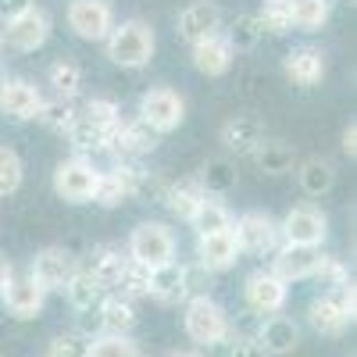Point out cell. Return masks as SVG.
Instances as JSON below:
<instances>
[{
    "instance_id": "obj_1",
    "label": "cell",
    "mask_w": 357,
    "mask_h": 357,
    "mask_svg": "<svg viewBox=\"0 0 357 357\" xmlns=\"http://www.w3.org/2000/svg\"><path fill=\"white\" fill-rule=\"evenodd\" d=\"M104 43H107V57L118 68H143V65H151V57L158 50L154 29L146 25L143 18H129L122 25H114Z\"/></svg>"
},
{
    "instance_id": "obj_2",
    "label": "cell",
    "mask_w": 357,
    "mask_h": 357,
    "mask_svg": "<svg viewBox=\"0 0 357 357\" xmlns=\"http://www.w3.org/2000/svg\"><path fill=\"white\" fill-rule=\"evenodd\" d=\"M183 325H186V336L200 347H218L229 340L232 325H229V314L218 301L211 296H190L186 301V314H183Z\"/></svg>"
},
{
    "instance_id": "obj_3",
    "label": "cell",
    "mask_w": 357,
    "mask_h": 357,
    "mask_svg": "<svg viewBox=\"0 0 357 357\" xmlns=\"http://www.w3.org/2000/svg\"><path fill=\"white\" fill-rule=\"evenodd\" d=\"M129 261L143 264L146 272L175 261V236L161 222H139L129 236Z\"/></svg>"
},
{
    "instance_id": "obj_4",
    "label": "cell",
    "mask_w": 357,
    "mask_h": 357,
    "mask_svg": "<svg viewBox=\"0 0 357 357\" xmlns=\"http://www.w3.org/2000/svg\"><path fill=\"white\" fill-rule=\"evenodd\" d=\"M139 122L151 126L158 136L175 132L186 122V100L175 93L172 86H154L139 97Z\"/></svg>"
},
{
    "instance_id": "obj_5",
    "label": "cell",
    "mask_w": 357,
    "mask_h": 357,
    "mask_svg": "<svg viewBox=\"0 0 357 357\" xmlns=\"http://www.w3.org/2000/svg\"><path fill=\"white\" fill-rule=\"evenodd\" d=\"M232 236L240 254H275L282 247V232L279 222L264 211H247L232 222Z\"/></svg>"
},
{
    "instance_id": "obj_6",
    "label": "cell",
    "mask_w": 357,
    "mask_h": 357,
    "mask_svg": "<svg viewBox=\"0 0 357 357\" xmlns=\"http://www.w3.org/2000/svg\"><path fill=\"white\" fill-rule=\"evenodd\" d=\"M97 178H100V168H93V161L68 158L54 168V193L65 204H89L97 193Z\"/></svg>"
},
{
    "instance_id": "obj_7",
    "label": "cell",
    "mask_w": 357,
    "mask_h": 357,
    "mask_svg": "<svg viewBox=\"0 0 357 357\" xmlns=\"http://www.w3.org/2000/svg\"><path fill=\"white\" fill-rule=\"evenodd\" d=\"M158 139H161V136L136 118V122H118V129L111 132V139H107L104 151H107L118 165H132V161H139V158H146V154H154V151H158Z\"/></svg>"
},
{
    "instance_id": "obj_8",
    "label": "cell",
    "mask_w": 357,
    "mask_h": 357,
    "mask_svg": "<svg viewBox=\"0 0 357 357\" xmlns=\"http://www.w3.org/2000/svg\"><path fill=\"white\" fill-rule=\"evenodd\" d=\"M279 232H282L286 243L321 247L325 236H329V218H325L314 204H301V207H289V215L279 222Z\"/></svg>"
},
{
    "instance_id": "obj_9",
    "label": "cell",
    "mask_w": 357,
    "mask_h": 357,
    "mask_svg": "<svg viewBox=\"0 0 357 357\" xmlns=\"http://www.w3.org/2000/svg\"><path fill=\"white\" fill-rule=\"evenodd\" d=\"M47 40H50V15H47L43 8H36V4L29 8V11H22V15H15V18L4 22V43H8L11 50L33 54V50H40Z\"/></svg>"
},
{
    "instance_id": "obj_10",
    "label": "cell",
    "mask_w": 357,
    "mask_h": 357,
    "mask_svg": "<svg viewBox=\"0 0 357 357\" xmlns=\"http://www.w3.org/2000/svg\"><path fill=\"white\" fill-rule=\"evenodd\" d=\"M79 272V257L65 247H47L33 257L29 264V275L40 282L43 293H54V289H65L72 282V275Z\"/></svg>"
},
{
    "instance_id": "obj_11",
    "label": "cell",
    "mask_w": 357,
    "mask_h": 357,
    "mask_svg": "<svg viewBox=\"0 0 357 357\" xmlns=\"http://www.w3.org/2000/svg\"><path fill=\"white\" fill-rule=\"evenodd\" d=\"M68 25L79 40L100 43L114 29V11L107 0H72L68 4Z\"/></svg>"
},
{
    "instance_id": "obj_12",
    "label": "cell",
    "mask_w": 357,
    "mask_h": 357,
    "mask_svg": "<svg viewBox=\"0 0 357 357\" xmlns=\"http://www.w3.org/2000/svg\"><path fill=\"white\" fill-rule=\"evenodd\" d=\"M0 296H4V307L11 318L18 321H33L43 314V304H47V293L40 289V282L29 275V272H15L4 289H0Z\"/></svg>"
},
{
    "instance_id": "obj_13",
    "label": "cell",
    "mask_w": 357,
    "mask_h": 357,
    "mask_svg": "<svg viewBox=\"0 0 357 357\" xmlns=\"http://www.w3.org/2000/svg\"><path fill=\"white\" fill-rule=\"evenodd\" d=\"M43 97L29 79H0V111L11 122H33L40 118Z\"/></svg>"
},
{
    "instance_id": "obj_14",
    "label": "cell",
    "mask_w": 357,
    "mask_h": 357,
    "mask_svg": "<svg viewBox=\"0 0 357 357\" xmlns=\"http://www.w3.org/2000/svg\"><path fill=\"white\" fill-rule=\"evenodd\" d=\"M247 304L254 314H279L286 307V296H289V286L282 279H275L268 268H257L254 275H247Z\"/></svg>"
},
{
    "instance_id": "obj_15",
    "label": "cell",
    "mask_w": 357,
    "mask_h": 357,
    "mask_svg": "<svg viewBox=\"0 0 357 357\" xmlns=\"http://www.w3.org/2000/svg\"><path fill=\"white\" fill-rule=\"evenodd\" d=\"M222 146L236 158H254V151L264 143V122L257 114H232L218 132Z\"/></svg>"
},
{
    "instance_id": "obj_16",
    "label": "cell",
    "mask_w": 357,
    "mask_h": 357,
    "mask_svg": "<svg viewBox=\"0 0 357 357\" xmlns=\"http://www.w3.org/2000/svg\"><path fill=\"white\" fill-rule=\"evenodd\" d=\"M222 33V8L211 4V0H197L190 4L183 15H178V36H183L190 47L204 43Z\"/></svg>"
},
{
    "instance_id": "obj_17",
    "label": "cell",
    "mask_w": 357,
    "mask_h": 357,
    "mask_svg": "<svg viewBox=\"0 0 357 357\" xmlns=\"http://www.w3.org/2000/svg\"><path fill=\"white\" fill-rule=\"evenodd\" d=\"M321 257V247H296V243H282L275 254H272V272L275 279H282L286 286L296 282V279H311L314 264Z\"/></svg>"
},
{
    "instance_id": "obj_18",
    "label": "cell",
    "mask_w": 357,
    "mask_h": 357,
    "mask_svg": "<svg viewBox=\"0 0 357 357\" xmlns=\"http://www.w3.org/2000/svg\"><path fill=\"white\" fill-rule=\"evenodd\" d=\"M240 261V247H236L232 229L225 232H211V236H197V264L207 268V272H225Z\"/></svg>"
},
{
    "instance_id": "obj_19",
    "label": "cell",
    "mask_w": 357,
    "mask_h": 357,
    "mask_svg": "<svg viewBox=\"0 0 357 357\" xmlns=\"http://www.w3.org/2000/svg\"><path fill=\"white\" fill-rule=\"evenodd\" d=\"M282 72L293 86L301 89H311L325 79V54L318 47H293L286 57H282Z\"/></svg>"
},
{
    "instance_id": "obj_20",
    "label": "cell",
    "mask_w": 357,
    "mask_h": 357,
    "mask_svg": "<svg viewBox=\"0 0 357 357\" xmlns=\"http://www.w3.org/2000/svg\"><path fill=\"white\" fill-rule=\"evenodd\" d=\"M307 321H311V329L321 333V336H340V333H347V325H354V318L347 314L336 289L314 296L311 307H307Z\"/></svg>"
},
{
    "instance_id": "obj_21",
    "label": "cell",
    "mask_w": 357,
    "mask_h": 357,
    "mask_svg": "<svg viewBox=\"0 0 357 357\" xmlns=\"http://www.w3.org/2000/svg\"><path fill=\"white\" fill-rule=\"evenodd\" d=\"M268 357H282L289 350H296V343H301V329H296V321L286 318V314H272L268 321L257 325V336H254Z\"/></svg>"
},
{
    "instance_id": "obj_22",
    "label": "cell",
    "mask_w": 357,
    "mask_h": 357,
    "mask_svg": "<svg viewBox=\"0 0 357 357\" xmlns=\"http://www.w3.org/2000/svg\"><path fill=\"white\" fill-rule=\"evenodd\" d=\"M136 325V307L132 301H126V296L118 293H107L100 307H97V329L100 336H129Z\"/></svg>"
},
{
    "instance_id": "obj_23",
    "label": "cell",
    "mask_w": 357,
    "mask_h": 357,
    "mask_svg": "<svg viewBox=\"0 0 357 357\" xmlns=\"http://www.w3.org/2000/svg\"><path fill=\"white\" fill-rule=\"evenodd\" d=\"M126 254L122 250H118V247H111V243H100V247H93V250H89V257H86V268H82V272H89V275H93L107 293L118 286V275H122V268H126Z\"/></svg>"
},
{
    "instance_id": "obj_24",
    "label": "cell",
    "mask_w": 357,
    "mask_h": 357,
    "mask_svg": "<svg viewBox=\"0 0 357 357\" xmlns=\"http://www.w3.org/2000/svg\"><path fill=\"white\" fill-rule=\"evenodd\" d=\"M236 183H240V172H236V161H229V158L204 161V168L197 175V186L204 197H225L236 190Z\"/></svg>"
},
{
    "instance_id": "obj_25",
    "label": "cell",
    "mask_w": 357,
    "mask_h": 357,
    "mask_svg": "<svg viewBox=\"0 0 357 357\" xmlns=\"http://www.w3.org/2000/svg\"><path fill=\"white\" fill-rule=\"evenodd\" d=\"M146 296H154L161 304H178L186 301V286H183V264H161L151 268V279H146Z\"/></svg>"
},
{
    "instance_id": "obj_26",
    "label": "cell",
    "mask_w": 357,
    "mask_h": 357,
    "mask_svg": "<svg viewBox=\"0 0 357 357\" xmlns=\"http://www.w3.org/2000/svg\"><path fill=\"white\" fill-rule=\"evenodd\" d=\"M126 200H132V190H129V165H114L107 172H100L97 178V193H93V204L100 207H122Z\"/></svg>"
},
{
    "instance_id": "obj_27",
    "label": "cell",
    "mask_w": 357,
    "mask_h": 357,
    "mask_svg": "<svg viewBox=\"0 0 357 357\" xmlns=\"http://www.w3.org/2000/svg\"><path fill=\"white\" fill-rule=\"evenodd\" d=\"M232 57H236V54L229 50V43L222 40V33L193 47V65H197V72L211 75V79H218V75H225V72L232 68Z\"/></svg>"
},
{
    "instance_id": "obj_28",
    "label": "cell",
    "mask_w": 357,
    "mask_h": 357,
    "mask_svg": "<svg viewBox=\"0 0 357 357\" xmlns=\"http://www.w3.org/2000/svg\"><path fill=\"white\" fill-rule=\"evenodd\" d=\"M65 296H68V304L75 307V311H97L100 307V301H104V296H107V289L93 279V275H89V272H82V268H79V272L72 275V282L65 286Z\"/></svg>"
},
{
    "instance_id": "obj_29",
    "label": "cell",
    "mask_w": 357,
    "mask_h": 357,
    "mask_svg": "<svg viewBox=\"0 0 357 357\" xmlns=\"http://www.w3.org/2000/svg\"><path fill=\"white\" fill-rule=\"evenodd\" d=\"M204 204V193L197 186V178L190 183H168V193H165V207L178 218V222H193L197 207Z\"/></svg>"
},
{
    "instance_id": "obj_30",
    "label": "cell",
    "mask_w": 357,
    "mask_h": 357,
    "mask_svg": "<svg viewBox=\"0 0 357 357\" xmlns=\"http://www.w3.org/2000/svg\"><path fill=\"white\" fill-rule=\"evenodd\" d=\"M286 11L293 29H304V33H314L329 22L333 15V0H286Z\"/></svg>"
},
{
    "instance_id": "obj_31",
    "label": "cell",
    "mask_w": 357,
    "mask_h": 357,
    "mask_svg": "<svg viewBox=\"0 0 357 357\" xmlns=\"http://www.w3.org/2000/svg\"><path fill=\"white\" fill-rule=\"evenodd\" d=\"M47 82L54 86V97L75 100L79 89H82V68H79V61H72V57H57V61L47 68Z\"/></svg>"
},
{
    "instance_id": "obj_32",
    "label": "cell",
    "mask_w": 357,
    "mask_h": 357,
    "mask_svg": "<svg viewBox=\"0 0 357 357\" xmlns=\"http://www.w3.org/2000/svg\"><path fill=\"white\" fill-rule=\"evenodd\" d=\"M261 36H264V29H261L257 15H236V18L229 22V29L222 33V40L229 43L232 54H247V50H254V47L261 43Z\"/></svg>"
},
{
    "instance_id": "obj_33",
    "label": "cell",
    "mask_w": 357,
    "mask_h": 357,
    "mask_svg": "<svg viewBox=\"0 0 357 357\" xmlns=\"http://www.w3.org/2000/svg\"><path fill=\"white\" fill-rule=\"evenodd\" d=\"M296 175H301V190L307 197H325L336 186V168H333V161H325V158H307Z\"/></svg>"
},
{
    "instance_id": "obj_34",
    "label": "cell",
    "mask_w": 357,
    "mask_h": 357,
    "mask_svg": "<svg viewBox=\"0 0 357 357\" xmlns=\"http://www.w3.org/2000/svg\"><path fill=\"white\" fill-rule=\"evenodd\" d=\"M254 161H257V172L264 175H286L293 172V146L279 143V139H264L257 151H254Z\"/></svg>"
},
{
    "instance_id": "obj_35",
    "label": "cell",
    "mask_w": 357,
    "mask_h": 357,
    "mask_svg": "<svg viewBox=\"0 0 357 357\" xmlns=\"http://www.w3.org/2000/svg\"><path fill=\"white\" fill-rule=\"evenodd\" d=\"M79 118H82L86 126H93V129H100V132L111 136V132L118 129V122H122V111H118V104L107 100V97H93V100L82 104Z\"/></svg>"
},
{
    "instance_id": "obj_36",
    "label": "cell",
    "mask_w": 357,
    "mask_h": 357,
    "mask_svg": "<svg viewBox=\"0 0 357 357\" xmlns=\"http://www.w3.org/2000/svg\"><path fill=\"white\" fill-rule=\"evenodd\" d=\"M190 225L197 229V236H211V232H225V229H232V215H229V207H225V204L204 197V204L197 207V215H193Z\"/></svg>"
},
{
    "instance_id": "obj_37",
    "label": "cell",
    "mask_w": 357,
    "mask_h": 357,
    "mask_svg": "<svg viewBox=\"0 0 357 357\" xmlns=\"http://www.w3.org/2000/svg\"><path fill=\"white\" fill-rule=\"evenodd\" d=\"M75 118H79L75 100L54 97V100H43V107H40V122H43L50 132H61V136H68V129L75 126Z\"/></svg>"
},
{
    "instance_id": "obj_38",
    "label": "cell",
    "mask_w": 357,
    "mask_h": 357,
    "mask_svg": "<svg viewBox=\"0 0 357 357\" xmlns=\"http://www.w3.org/2000/svg\"><path fill=\"white\" fill-rule=\"evenodd\" d=\"M86 357H143V350L129 336H97V340H89Z\"/></svg>"
},
{
    "instance_id": "obj_39",
    "label": "cell",
    "mask_w": 357,
    "mask_h": 357,
    "mask_svg": "<svg viewBox=\"0 0 357 357\" xmlns=\"http://www.w3.org/2000/svg\"><path fill=\"white\" fill-rule=\"evenodd\" d=\"M311 279H314L318 286H325V293H333V289H340V286L350 282V272H347V264H343L340 257L321 254L318 264H314V272H311Z\"/></svg>"
},
{
    "instance_id": "obj_40",
    "label": "cell",
    "mask_w": 357,
    "mask_h": 357,
    "mask_svg": "<svg viewBox=\"0 0 357 357\" xmlns=\"http://www.w3.org/2000/svg\"><path fill=\"white\" fill-rule=\"evenodd\" d=\"M68 139H72V146L79 151V158L82 154H93V151H104L107 146V132H100V129H93V126H86L82 118H75V126L68 129Z\"/></svg>"
},
{
    "instance_id": "obj_41",
    "label": "cell",
    "mask_w": 357,
    "mask_h": 357,
    "mask_svg": "<svg viewBox=\"0 0 357 357\" xmlns=\"http://www.w3.org/2000/svg\"><path fill=\"white\" fill-rule=\"evenodd\" d=\"M22 158L11 151V146H0V197H11L22 186Z\"/></svg>"
},
{
    "instance_id": "obj_42",
    "label": "cell",
    "mask_w": 357,
    "mask_h": 357,
    "mask_svg": "<svg viewBox=\"0 0 357 357\" xmlns=\"http://www.w3.org/2000/svg\"><path fill=\"white\" fill-rule=\"evenodd\" d=\"M146 279H151V272H146L143 264L136 261H126L122 275H118V296H126V301H132V296H146Z\"/></svg>"
},
{
    "instance_id": "obj_43",
    "label": "cell",
    "mask_w": 357,
    "mask_h": 357,
    "mask_svg": "<svg viewBox=\"0 0 357 357\" xmlns=\"http://www.w3.org/2000/svg\"><path fill=\"white\" fill-rule=\"evenodd\" d=\"M86 350H89V336H82V333H61V336L50 340L47 357H86Z\"/></svg>"
},
{
    "instance_id": "obj_44",
    "label": "cell",
    "mask_w": 357,
    "mask_h": 357,
    "mask_svg": "<svg viewBox=\"0 0 357 357\" xmlns=\"http://www.w3.org/2000/svg\"><path fill=\"white\" fill-rule=\"evenodd\" d=\"M264 33H275V36H286L293 22H289V11H286V0H275V4H264V11L257 15Z\"/></svg>"
},
{
    "instance_id": "obj_45",
    "label": "cell",
    "mask_w": 357,
    "mask_h": 357,
    "mask_svg": "<svg viewBox=\"0 0 357 357\" xmlns=\"http://www.w3.org/2000/svg\"><path fill=\"white\" fill-rule=\"evenodd\" d=\"M183 286H186V296H207V289H211V272L200 264H183Z\"/></svg>"
},
{
    "instance_id": "obj_46",
    "label": "cell",
    "mask_w": 357,
    "mask_h": 357,
    "mask_svg": "<svg viewBox=\"0 0 357 357\" xmlns=\"http://www.w3.org/2000/svg\"><path fill=\"white\" fill-rule=\"evenodd\" d=\"M229 357H268V354H264V347H261L254 336H243V340H236V343H232Z\"/></svg>"
},
{
    "instance_id": "obj_47",
    "label": "cell",
    "mask_w": 357,
    "mask_h": 357,
    "mask_svg": "<svg viewBox=\"0 0 357 357\" xmlns=\"http://www.w3.org/2000/svg\"><path fill=\"white\" fill-rule=\"evenodd\" d=\"M33 8V0H0V18H15V15H22V11H29Z\"/></svg>"
},
{
    "instance_id": "obj_48",
    "label": "cell",
    "mask_w": 357,
    "mask_h": 357,
    "mask_svg": "<svg viewBox=\"0 0 357 357\" xmlns=\"http://www.w3.org/2000/svg\"><path fill=\"white\" fill-rule=\"evenodd\" d=\"M343 154L347 158H357V126L354 122L343 129Z\"/></svg>"
},
{
    "instance_id": "obj_49",
    "label": "cell",
    "mask_w": 357,
    "mask_h": 357,
    "mask_svg": "<svg viewBox=\"0 0 357 357\" xmlns=\"http://www.w3.org/2000/svg\"><path fill=\"white\" fill-rule=\"evenodd\" d=\"M11 275H15V264H11L4 254H0V289H4V282H8Z\"/></svg>"
},
{
    "instance_id": "obj_50",
    "label": "cell",
    "mask_w": 357,
    "mask_h": 357,
    "mask_svg": "<svg viewBox=\"0 0 357 357\" xmlns=\"http://www.w3.org/2000/svg\"><path fill=\"white\" fill-rule=\"evenodd\" d=\"M168 357H204V354H200L197 347H178V350H172Z\"/></svg>"
},
{
    "instance_id": "obj_51",
    "label": "cell",
    "mask_w": 357,
    "mask_h": 357,
    "mask_svg": "<svg viewBox=\"0 0 357 357\" xmlns=\"http://www.w3.org/2000/svg\"><path fill=\"white\" fill-rule=\"evenodd\" d=\"M0 47H4V25H0Z\"/></svg>"
},
{
    "instance_id": "obj_52",
    "label": "cell",
    "mask_w": 357,
    "mask_h": 357,
    "mask_svg": "<svg viewBox=\"0 0 357 357\" xmlns=\"http://www.w3.org/2000/svg\"><path fill=\"white\" fill-rule=\"evenodd\" d=\"M0 72H4V57H0Z\"/></svg>"
},
{
    "instance_id": "obj_53",
    "label": "cell",
    "mask_w": 357,
    "mask_h": 357,
    "mask_svg": "<svg viewBox=\"0 0 357 357\" xmlns=\"http://www.w3.org/2000/svg\"><path fill=\"white\" fill-rule=\"evenodd\" d=\"M264 4H275V0H264Z\"/></svg>"
},
{
    "instance_id": "obj_54",
    "label": "cell",
    "mask_w": 357,
    "mask_h": 357,
    "mask_svg": "<svg viewBox=\"0 0 357 357\" xmlns=\"http://www.w3.org/2000/svg\"><path fill=\"white\" fill-rule=\"evenodd\" d=\"M43 357H47V354H43Z\"/></svg>"
}]
</instances>
